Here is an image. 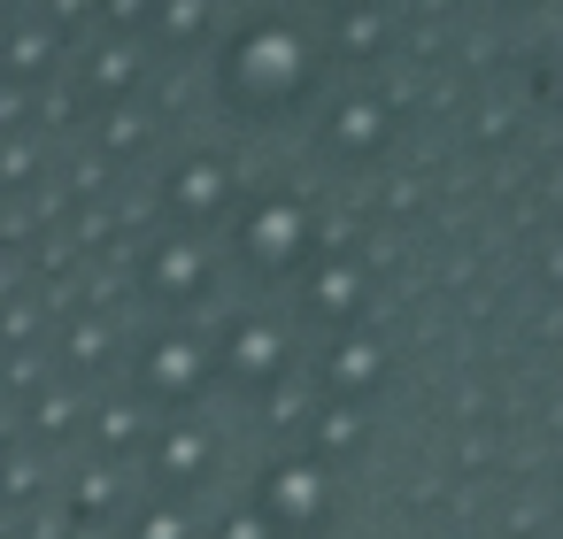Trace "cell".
Wrapping results in <instances>:
<instances>
[{"instance_id": "6da1fadb", "label": "cell", "mask_w": 563, "mask_h": 539, "mask_svg": "<svg viewBox=\"0 0 563 539\" xmlns=\"http://www.w3.org/2000/svg\"><path fill=\"white\" fill-rule=\"evenodd\" d=\"M317 86V47L294 24H247L224 47V101L247 116H286Z\"/></svg>"}]
</instances>
